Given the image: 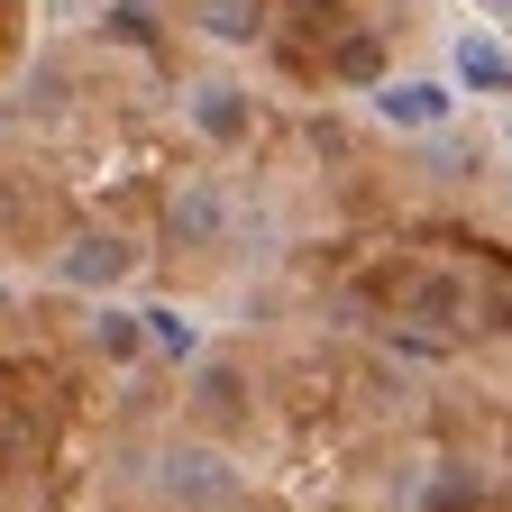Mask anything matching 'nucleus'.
I'll use <instances>...</instances> for the list:
<instances>
[{"label": "nucleus", "instance_id": "obj_1", "mask_svg": "<svg viewBox=\"0 0 512 512\" xmlns=\"http://www.w3.org/2000/svg\"><path fill=\"white\" fill-rule=\"evenodd\" d=\"M165 494H174L183 512H220V503L238 494V476H229L220 448H174V458H165Z\"/></svg>", "mask_w": 512, "mask_h": 512}, {"label": "nucleus", "instance_id": "obj_2", "mask_svg": "<svg viewBox=\"0 0 512 512\" xmlns=\"http://www.w3.org/2000/svg\"><path fill=\"white\" fill-rule=\"evenodd\" d=\"M128 266H138V247H128L119 229H83L74 247H64V256H55V275H64V284H83V293H101V284H119Z\"/></svg>", "mask_w": 512, "mask_h": 512}, {"label": "nucleus", "instance_id": "obj_3", "mask_svg": "<svg viewBox=\"0 0 512 512\" xmlns=\"http://www.w3.org/2000/svg\"><path fill=\"white\" fill-rule=\"evenodd\" d=\"M192 128L220 138V147H238L247 138V92L238 83H192Z\"/></svg>", "mask_w": 512, "mask_h": 512}, {"label": "nucleus", "instance_id": "obj_4", "mask_svg": "<svg viewBox=\"0 0 512 512\" xmlns=\"http://www.w3.org/2000/svg\"><path fill=\"white\" fill-rule=\"evenodd\" d=\"M375 110L394 119V128H439V119H448V92H439V83H384Z\"/></svg>", "mask_w": 512, "mask_h": 512}, {"label": "nucleus", "instance_id": "obj_5", "mask_svg": "<svg viewBox=\"0 0 512 512\" xmlns=\"http://www.w3.org/2000/svg\"><path fill=\"white\" fill-rule=\"evenodd\" d=\"M192 403H202L211 421H238L247 412V375L238 366H202V375H192Z\"/></svg>", "mask_w": 512, "mask_h": 512}, {"label": "nucleus", "instance_id": "obj_6", "mask_svg": "<svg viewBox=\"0 0 512 512\" xmlns=\"http://www.w3.org/2000/svg\"><path fill=\"white\" fill-rule=\"evenodd\" d=\"M220 220H229V211H220L211 183H183V192H174V238H220Z\"/></svg>", "mask_w": 512, "mask_h": 512}, {"label": "nucleus", "instance_id": "obj_7", "mask_svg": "<svg viewBox=\"0 0 512 512\" xmlns=\"http://www.w3.org/2000/svg\"><path fill=\"white\" fill-rule=\"evenodd\" d=\"M192 19H202L220 46H247L256 37V0H192Z\"/></svg>", "mask_w": 512, "mask_h": 512}, {"label": "nucleus", "instance_id": "obj_8", "mask_svg": "<svg viewBox=\"0 0 512 512\" xmlns=\"http://www.w3.org/2000/svg\"><path fill=\"white\" fill-rule=\"evenodd\" d=\"M92 348H101L110 366H128V357L147 348V330H138V320H128V311H101V320H92Z\"/></svg>", "mask_w": 512, "mask_h": 512}, {"label": "nucleus", "instance_id": "obj_9", "mask_svg": "<svg viewBox=\"0 0 512 512\" xmlns=\"http://www.w3.org/2000/svg\"><path fill=\"white\" fill-rule=\"evenodd\" d=\"M458 74L485 83V92H503V46L494 37H458Z\"/></svg>", "mask_w": 512, "mask_h": 512}, {"label": "nucleus", "instance_id": "obj_10", "mask_svg": "<svg viewBox=\"0 0 512 512\" xmlns=\"http://www.w3.org/2000/svg\"><path fill=\"white\" fill-rule=\"evenodd\" d=\"M138 330H147L156 348H174V357H192V348H202V330H192V320H183V311H147V320H138Z\"/></svg>", "mask_w": 512, "mask_h": 512}]
</instances>
